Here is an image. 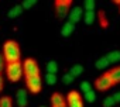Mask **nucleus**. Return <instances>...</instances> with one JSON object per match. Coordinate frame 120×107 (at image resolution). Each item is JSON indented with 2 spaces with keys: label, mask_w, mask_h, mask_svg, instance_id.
<instances>
[{
  "label": "nucleus",
  "mask_w": 120,
  "mask_h": 107,
  "mask_svg": "<svg viewBox=\"0 0 120 107\" xmlns=\"http://www.w3.org/2000/svg\"><path fill=\"white\" fill-rule=\"evenodd\" d=\"M59 107H67V104H64V106H59Z\"/></svg>",
  "instance_id": "2f4dec72"
},
{
  "label": "nucleus",
  "mask_w": 120,
  "mask_h": 107,
  "mask_svg": "<svg viewBox=\"0 0 120 107\" xmlns=\"http://www.w3.org/2000/svg\"><path fill=\"white\" fill-rule=\"evenodd\" d=\"M74 31H75V24H72L71 21H68V23L64 24V27L61 30V34H62V37H69Z\"/></svg>",
  "instance_id": "ddd939ff"
},
{
  "label": "nucleus",
  "mask_w": 120,
  "mask_h": 107,
  "mask_svg": "<svg viewBox=\"0 0 120 107\" xmlns=\"http://www.w3.org/2000/svg\"><path fill=\"white\" fill-rule=\"evenodd\" d=\"M40 107H45V106H40Z\"/></svg>",
  "instance_id": "473e14b6"
},
{
  "label": "nucleus",
  "mask_w": 120,
  "mask_h": 107,
  "mask_svg": "<svg viewBox=\"0 0 120 107\" xmlns=\"http://www.w3.org/2000/svg\"><path fill=\"white\" fill-rule=\"evenodd\" d=\"M83 21L86 25H92L95 21V11H85L83 13Z\"/></svg>",
  "instance_id": "dca6fc26"
},
{
  "label": "nucleus",
  "mask_w": 120,
  "mask_h": 107,
  "mask_svg": "<svg viewBox=\"0 0 120 107\" xmlns=\"http://www.w3.org/2000/svg\"><path fill=\"white\" fill-rule=\"evenodd\" d=\"M82 17H83V9L79 7V6L74 7V9L69 10V13H68V21H71L72 24L79 23V21L82 20Z\"/></svg>",
  "instance_id": "6e6552de"
},
{
  "label": "nucleus",
  "mask_w": 120,
  "mask_h": 107,
  "mask_svg": "<svg viewBox=\"0 0 120 107\" xmlns=\"http://www.w3.org/2000/svg\"><path fill=\"white\" fill-rule=\"evenodd\" d=\"M4 59H3V57H2V54H0V76H2V73H3V71H4Z\"/></svg>",
  "instance_id": "cd10ccee"
},
{
  "label": "nucleus",
  "mask_w": 120,
  "mask_h": 107,
  "mask_svg": "<svg viewBox=\"0 0 120 107\" xmlns=\"http://www.w3.org/2000/svg\"><path fill=\"white\" fill-rule=\"evenodd\" d=\"M83 9H85V11H93L95 10V0H85Z\"/></svg>",
  "instance_id": "412c9836"
},
{
  "label": "nucleus",
  "mask_w": 120,
  "mask_h": 107,
  "mask_svg": "<svg viewBox=\"0 0 120 107\" xmlns=\"http://www.w3.org/2000/svg\"><path fill=\"white\" fill-rule=\"evenodd\" d=\"M113 3L119 6V11H120V0H113Z\"/></svg>",
  "instance_id": "7c9ffc66"
},
{
  "label": "nucleus",
  "mask_w": 120,
  "mask_h": 107,
  "mask_svg": "<svg viewBox=\"0 0 120 107\" xmlns=\"http://www.w3.org/2000/svg\"><path fill=\"white\" fill-rule=\"evenodd\" d=\"M71 6H72V0H55L54 9H55L56 18H59V20L65 18L71 10Z\"/></svg>",
  "instance_id": "7ed1b4c3"
},
{
  "label": "nucleus",
  "mask_w": 120,
  "mask_h": 107,
  "mask_svg": "<svg viewBox=\"0 0 120 107\" xmlns=\"http://www.w3.org/2000/svg\"><path fill=\"white\" fill-rule=\"evenodd\" d=\"M62 82H64L65 85H71V83L74 82V76L69 75V73H65V75L62 76Z\"/></svg>",
  "instance_id": "a878e982"
},
{
  "label": "nucleus",
  "mask_w": 120,
  "mask_h": 107,
  "mask_svg": "<svg viewBox=\"0 0 120 107\" xmlns=\"http://www.w3.org/2000/svg\"><path fill=\"white\" fill-rule=\"evenodd\" d=\"M83 99H85L86 101H89V103H93V101L96 100V93H95L93 90H89V92H86V93H85Z\"/></svg>",
  "instance_id": "4be33fe9"
},
{
  "label": "nucleus",
  "mask_w": 120,
  "mask_h": 107,
  "mask_svg": "<svg viewBox=\"0 0 120 107\" xmlns=\"http://www.w3.org/2000/svg\"><path fill=\"white\" fill-rule=\"evenodd\" d=\"M34 4H35V0H26L21 4V7H23V10H27V9H31Z\"/></svg>",
  "instance_id": "393cba45"
},
{
  "label": "nucleus",
  "mask_w": 120,
  "mask_h": 107,
  "mask_svg": "<svg viewBox=\"0 0 120 107\" xmlns=\"http://www.w3.org/2000/svg\"><path fill=\"white\" fill-rule=\"evenodd\" d=\"M6 76L10 82H19L23 76V66H21V61L14 62V64H7L6 65Z\"/></svg>",
  "instance_id": "f03ea898"
},
{
  "label": "nucleus",
  "mask_w": 120,
  "mask_h": 107,
  "mask_svg": "<svg viewBox=\"0 0 120 107\" xmlns=\"http://www.w3.org/2000/svg\"><path fill=\"white\" fill-rule=\"evenodd\" d=\"M26 86H27V89H28L30 93H33V94L40 93L41 89H42V79H41V75L26 78Z\"/></svg>",
  "instance_id": "423d86ee"
},
{
  "label": "nucleus",
  "mask_w": 120,
  "mask_h": 107,
  "mask_svg": "<svg viewBox=\"0 0 120 107\" xmlns=\"http://www.w3.org/2000/svg\"><path fill=\"white\" fill-rule=\"evenodd\" d=\"M0 107H13V99L10 96L0 97Z\"/></svg>",
  "instance_id": "f3484780"
},
{
  "label": "nucleus",
  "mask_w": 120,
  "mask_h": 107,
  "mask_svg": "<svg viewBox=\"0 0 120 107\" xmlns=\"http://www.w3.org/2000/svg\"><path fill=\"white\" fill-rule=\"evenodd\" d=\"M67 107H83V99L76 90H71L68 96L65 97Z\"/></svg>",
  "instance_id": "0eeeda50"
},
{
  "label": "nucleus",
  "mask_w": 120,
  "mask_h": 107,
  "mask_svg": "<svg viewBox=\"0 0 120 107\" xmlns=\"http://www.w3.org/2000/svg\"><path fill=\"white\" fill-rule=\"evenodd\" d=\"M45 82L47 85H55L56 83V75H52V73H47L45 75Z\"/></svg>",
  "instance_id": "5701e85b"
},
{
  "label": "nucleus",
  "mask_w": 120,
  "mask_h": 107,
  "mask_svg": "<svg viewBox=\"0 0 120 107\" xmlns=\"http://www.w3.org/2000/svg\"><path fill=\"white\" fill-rule=\"evenodd\" d=\"M49 101H51V107H59V106L67 104V103H65V97H64L61 93H59V92L52 93V94H51Z\"/></svg>",
  "instance_id": "1a4fd4ad"
},
{
  "label": "nucleus",
  "mask_w": 120,
  "mask_h": 107,
  "mask_svg": "<svg viewBox=\"0 0 120 107\" xmlns=\"http://www.w3.org/2000/svg\"><path fill=\"white\" fill-rule=\"evenodd\" d=\"M98 18H99V24L103 30H106L109 27V18L106 16V11L105 10H99L98 11Z\"/></svg>",
  "instance_id": "9b49d317"
},
{
  "label": "nucleus",
  "mask_w": 120,
  "mask_h": 107,
  "mask_svg": "<svg viewBox=\"0 0 120 107\" xmlns=\"http://www.w3.org/2000/svg\"><path fill=\"white\" fill-rule=\"evenodd\" d=\"M112 97H113L114 103H120V92H116V93H114Z\"/></svg>",
  "instance_id": "c85d7f7f"
},
{
  "label": "nucleus",
  "mask_w": 120,
  "mask_h": 107,
  "mask_svg": "<svg viewBox=\"0 0 120 107\" xmlns=\"http://www.w3.org/2000/svg\"><path fill=\"white\" fill-rule=\"evenodd\" d=\"M3 87H4V80H3V76H0V93H2Z\"/></svg>",
  "instance_id": "c756f323"
},
{
  "label": "nucleus",
  "mask_w": 120,
  "mask_h": 107,
  "mask_svg": "<svg viewBox=\"0 0 120 107\" xmlns=\"http://www.w3.org/2000/svg\"><path fill=\"white\" fill-rule=\"evenodd\" d=\"M21 66H23V75H24L26 78L38 76V75H40V66H38L37 61L33 59V58L24 59V62L21 64Z\"/></svg>",
  "instance_id": "20e7f679"
},
{
  "label": "nucleus",
  "mask_w": 120,
  "mask_h": 107,
  "mask_svg": "<svg viewBox=\"0 0 120 107\" xmlns=\"http://www.w3.org/2000/svg\"><path fill=\"white\" fill-rule=\"evenodd\" d=\"M110 64H109V61L105 58V57H102V58H99L96 62H95V66L98 68V69H103V68H107Z\"/></svg>",
  "instance_id": "aec40b11"
},
{
  "label": "nucleus",
  "mask_w": 120,
  "mask_h": 107,
  "mask_svg": "<svg viewBox=\"0 0 120 107\" xmlns=\"http://www.w3.org/2000/svg\"><path fill=\"white\" fill-rule=\"evenodd\" d=\"M105 58L109 61V64H116V62L120 61V51H112V52L107 54Z\"/></svg>",
  "instance_id": "4468645a"
},
{
  "label": "nucleus",
  "mask_w": 120,
  "mask_h": 107,
  "mask_svg": "<svg viewBox=\"0 0 120 107\" xmlns=\"http://www.w3.org/2000/svg\"><path fill=\"white\" fill-rule=\"evenodd\" d=\"M112 86H114V85H113V80H112V78L109 76L107 72L102 73V75H100L99 78H96V80H95V87H96V90H99V92H107Z\"/></svg>",
  "instance_id": "39448f33"
},
{
  "label": "nucleus",
  "mask_w": 120,
  "mask_h": 107,
  "mask_svg": "<svg viewBox=\"0 0 120 107\" xmlns=\"http://www.w3.org/2000/svg\"><path fill=\"white\" fill-rule=\"evenodd\" d=\"M82 72H83V66H82V65H74V66L69 69V75H72L74 78L81 76Z\"/></svg>",
  "instance_id": "a211bd4d"
},
{
  "label": "nucleus",
  "mask_w": 120,
  "mask_h": 107,
  "mask_svg": "<svg viewBox=\"0 0 120 107\" xmlns=\"http://www.w3.org/2000/svg\"><path fill=\"white\" fill-rule=\"evenodd\" d=\"M81 90L83 92V93H86V92H89V90H92V87H90V83L89 82H82L81 83Z\"/></svg>",
  "instance_id": "bb28decb"
},
{
  "label": "nucleus",
  "mask_w": 120,
  "mask_h": 107,
  "mask_svg": "<svg viewBox=\"0 0 120 107\" xmlns=\"http://www.w3.org/2000/svg\"><path fill=\"white\" fill-rule=\"evenodd\" d=\"M113 104H114V100H113L112 96H107L103 100V107H113Z\"/></svg>",
  "instance_id": "b1692460"
},
{
  "label": "nucleus",
  "mask_w": 120,
  "mask_h": 107,
  "mask_svg": "<svg viewBox=\"0 0 120 107\" xmlns=\"http://www.w3.org/2000/svg\"><path fill=\"white\" fill-rule=\"evenodd\" d=\"M107 73H109V76L112 78L113 85H119V83H120V66H116V68L107 71Z\"/></svg>",
  "instance_id": "f8f14e48"
},
{
  "label": "nucleus",
  "mask_w": 120,
  "mask_h": 107,
  "mask_svg": "<svg viewBox=\"0 0 120 107\" xmlns=\"http://www.w3.org/2000/svg\"><path fill=\"white\" fill-rule=\"evenodd\" d=\"M58 72V64L55 61H49L47 64V73H52V75H56Z\"/></svg>",
  "instance_id": "6ab92c4d"
},
{
  "label": "nucleus",
  "mask_w": 120,
  "mask_h": 107,
  "mask_svg": "<svg viewBox=\"0 0 120 107\" xmlns=\"http://www.w3.org/2000/svg\"><path fill=\"white\" fill-rule=\"evenodd\" d=\"M16 101H17V107H26L27 106V90L26 89H19L17 90Z\"/></svg>",
  "instance_id": "9d476101"
},
{
  "label": "nucleus",
  "mask_w": 120,
  "mask_h": 107,
  "mask_svg": "<svg viewBox=\"0 0 120 107\" xmlns=\"http://www.w3.org/2000/svg\"><path fill=\"white\" fill-rule=\"evenodd\" d=\"M2 57L4 59V64H14V62H19L20 61V57H21V51H20V45L17 41H13V39H9L3 44V54Z\"/></svg>",
  "instance_id": "f257e3e1"
},
{
  "label": "nucleus",
  "mask_w": 120,
  "mask_h": 107,
  "mask_svg": "<svg viewBox=\"0 0 120 107\" xmlns=\"http://www.w3.org/2000/svg\"><path fill=\"white\" fill-rule=\"evenodd\" d=\"M23 11H24V10H23L21 4H17V6H14V7L9 11V18H16V17L21 16V13H23Z\"/></svg>",
  "instance_id": "2eb2a0df"
}]
</instances>
